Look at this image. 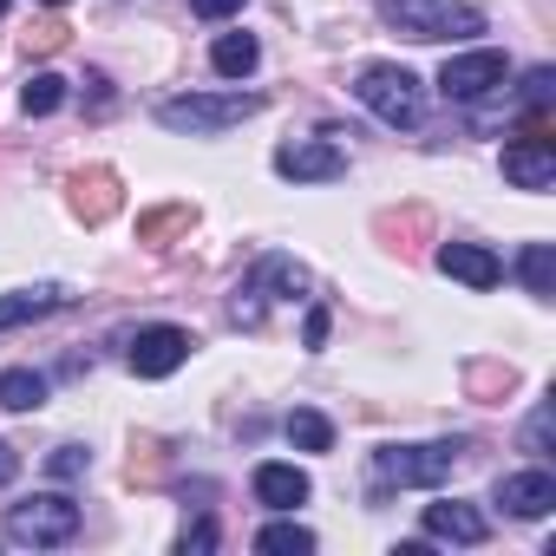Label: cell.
<instances>
[{
	"instance_id": "obj_13",
	"label": "cell",
	"mask_w": 556,
	"mask_h": 556,
	"mask_svg": "<svg viewBox=\"0 0 556 556\" xmlns=\"http://www.w3.org/2000/svg\"><path fill=\"white\" fill-rule=\"evenodd\" d=\"M255 504H268V510H295V504H308V471L302 465H282V458H268V465H255Z\"/></svg>"
},
{
	"instance_id": "obj_26",
	"label": "cell",
	"mask_w": 556,
	"mask_h": 556,
	"mask_svg": "<svg viewBox=\"0 0 556 556\" xmlns=\"http://www.w3.org/2000/svg\"><path fill=\"white\" fill-rule=\"evenodd\" d=\"M177 549H184V556H203V549H216V523H210V517H197V523L177 536Z\"/></svg>"
},
{
	"instance_id": "obj_14",
	"label": "cell",
	"mask_w": 556,
	"mask_h": 556,
	"mask_svg": "<svg viewBox=\"0 0 556 556\" xmlns=\"http://www.w3.org/2000/svg\"><path fill=\"white\" fill-rule=\"evenodd\" d=\"M426 536H439V543H484L491 536V523H484V510H471V504H426Z\"/></svg>"
},
{
	"instance_id": "obj_21",
	"label": "cell",
	"mask_w": 556,
	"mask_h": 556,
	"mask_svg": "<svg viewBox=\"0 0 556 556\" xmlns=\"http://www.w3.org/2000/svg\"><path fill=\"white\" fill-rule=\"evenodd\" d=\"M249 275H255L262 289H282V295H308V289H315V282H308V268H302V262H289V255H262Z\"/></svg>"
},
{
	"instance_id": "obj_30",
	"label": "cell",
	"mask_w": 556,
	"mask_h": 556,
	"mask_svg": "<svg viewBox=\"0 0 556 556\" xmlns=\"http://www.w3.org/2000/svg\"><path fill=\"white\" fill-rule=\"evenodd\" d=\"M14 478H21V452L0 439V484H14Z\"/></svg>"
},
{
	"instance_id": "obj_23",
	"label": "cell",
	"mask_w": 556,
	"mask_h": 556,
	"mask_svg": "<svg viewBox=\"0 0 556 556\" xmlns=\"http://www.w3.org/2000/svg\"><path fill=\"white\" fill-rule=\"evenodd\" d=\"M190 223H197V210H190V203H170V210L138 216V236H144V242H164V236H177V229H190Z\"/></svg>"
},
{
	"instance_id": "obj_7",
	"label": "cell",
	"mask_w": 556,
	"mask_h": 556,
	"mask_svg": "<svg viewBox=\"0 0 556 556\" xmlns=\"http://www.w3.org/2000/svg\"><path fill=\"white\" fill-rule=\"evenodd\" d=\"M190 334L184 328H170V321H157V328H138L131 334V348H125V361H131V374L138 380H170L184 361H190Z\"/></svg>"
},
{
	"instance_id": "obj_5",
	"label": "cell",
	"mask_w": 556,
	"mask_h": 556,
	"mask_svg": "<svg viewBox=\"0 0 556 556\" xmlns=\"http://www.w3.org/2000/svg\"><path fill=\"white\" fill-rule=\"evenodd\" d=\"M354 92H361V105H367L374 118H387V125H419V118H426V92H419V79H413L406 66H393V60L361 66Z\"/></svg>"
},
{
	"instance_id": "obj_22",
	"label": "cell",
	"mask_w": 556,
	"mask_h": 556,
	"mask_svg": "<svg viewBox=\"0 0 556 556\" xmlns=\"http://www.w3.org/2000/svg\"><path fill=\"white\" fill-rule=\"evenodd\" d=\"M21 105H27L34 118H47V112H60V105H66V79H60V73H34V79L21 86Z\"/></svg>"
},
{
	"instance_id": "obj_32",
	"label": "cell",
	"mask_w": 556,
	"mask_h": 556,
	"mask_svg": "<svg viewBox=\"0 0 556 556\" xmlns=\"http://www.w3.org/2000/svg\"><path fill=\"white\" fill-rule=\"evenodd\" d=\"M40 8H66V0H40Z\"/></svg>"
},
{
	"instance_id": "obj_20",
	"label": "cell",
	"mask_w": 556,
	"mask_h": 556,
	"mask_svg": "<svg viewBox=\"0 0 556 556\" xmlns=\"http://www.w3.org/2000/svg\"><path fill=\"white\" fill-rule=\"evenodd\" d=\"M255 549L262 556H308L315 549V530H302L295 517H275L268 530H255Z\"/></svg>"
},
{
	"instance_id": "obj_6",
	"label": "cell",
	"mask_w": 556,
	"mask_h": 556,
	"mask_svg": "<svg viewBox=\"0 0 556 556\" xmlns=\"http://www.w3.org/2000/svg\"><path fill=\"white\" fill-rule=\"evenodd\" d=\"M504 53L497 47H471V53H452L445 66H439V92L452 99V105H478V99H491L497 86H504Z\"/></svg>"
},
{
	"instance_id": "obj_10",
	"label": "cell",
	"mask_w": 556,
	"mask_h": 556,
	"mask_svg": "<svg viewBox=\"0 0 556 556\" xmlns=\"http://www.w3.org/2000/svg\"><path fill=\"white\" fill-rule=\"evenodd\" d=\"M439 268L452 275V282L478 289V295H491V289L504 282V262H497L484 242H445V249H439Z\"/></svg>"
},
{
	"instance_id": "obj_19",
	"label": "cell",
	"mask_w": 556,
	"mask_h": 556,
	"mask_svg": "<svg viewBox=\"0 0 556 556\" xmlns=\"http://www.w3.org/2000/svg\"><path fill=\"white\" fill-rule=\"evenodd\" d=\"M282 432H289L295 452H334V426H328V413H315V406H295V413L282 419Z\"/></svg>"
},
{
	"instance_id": "obj_4",
	"label": "cell",
	"mask_w": 556,
	"mask_h": 556,
	"mask_svg": "<svg viewBox=\"0 0 556 556\" xmlns=\"http://www.w3.org/2000/svg\"><path fill=\"white\" fill-rule=\"evenodd\" d=\"M458 458H465L458 439H432V445H380V452H374V471H380L387 484H400V491H432V484H445V478L458 471Z\"/></svg>"
},
{
	"instance_id": "obj_27",
	"label": "cell",
	"mask_w": 556,
	"mask_h": 556,
	"mask_svg": "<svg viewBox=\"0 0 556 556\" xmlns=\"http://www.w3.org/2000/svg\"><path fill=\"white\" fill-rule=\"evenodd\" d=\"M549 419H556L549 406H536V413L523 419V445H530V452H549Z\"/></svg>"
},
{
	"instance_id": "obj_3",
	"label": "cell",
	"mask_w": 556,
	"mask_h": 556,
	"mask_svg": "<svg viewBox=\"0 0 556 556\" xmlns=\"http://www.w3.org/2000/svg\"><path fill=\"white\" fill-rule=\"evenodd\" d=\"M79 536V504L66 491H34L21 504H8V543L21 549H53Z\"/></svg>"
},
{
	"instance_id": "obj_8",
	"label": "cell",
	"mask_w": 556,
	"mask_h": 556,
	"mask_svg": "<svg viewBox=\"0 0 556 556\" xmlns=\"http://www.w3.org/2000/svg\"><path fill=\"white\" fill-rule=\"evenodd\" d=\"M275 170L289 184H334V177H348V151L328 144V138H289L275 151Z\"/></svg>"
},
{
	"instance_id": "obj_33",
	"label": "cell",
	"mask_w": 556,
	"mask_h": 556,
	"mask_svg": "<svg viewBox=\"0 0 556 556\" xmlns=\"http://www.w3.org/2000/svg\"><path fill=\"white\" fill-rule=\"evenodd\" d=\"M0 14H8V0H0Z\"/></svg>"
},
{
	"instance_id": "obj_12",
	"label": "cell",
	"mask_w": 556,
	"mask_h": 556,
	"mask_svg": "<svg viewBox=\"0 0 556 556\" xmlns=\"http://www.w3.org/2000/svg\"><path fill=\"white\" fill-rule=\"evenodd\" d=\"M497 504H504L510 517H549L556 478H549V471H504V478H497Z\"/></svg>"
},
{
	"instance_id": "obj_9",
	"label": "cell",
	"mask_w": 556,
	"mask_h": 556,
	"mask_svg": "<svg viewBox=\"0 0 556 556\" xmlns=\"http://www.w3.org/2000/svg\"><path fill=\"white\" fill-rule=\"evenodd\" d=\"M66 203H73V216H79V223H105V216H118V203H125L118 170H105V164L79 170V177L66 184Z\"/></svg>"
},
{
	"instance_id": "obj_17",
	"label": "cell",
	"mask_w": 556,
	"mask_h": 556,
	"mask_svg": "<svg viewBox=\"0 0 556 556\" xmlns=\"http://www.w3.org/2000/svg\"><path fill=\"white\" fill-rule=\"evenodd\" d=\"M0 406H8V413H40L47 406V374L8 367V374H0Z\"/></svg>"
},
{
	"instance_id": "obj_28",
	"label": "cell",
	"mask_w": 556,
	"mask_h": 556,
	"mask_svg": "<svg viewBox=\"0 0 556 556\" xmlns=\"http://www.w3.org/2000/svg\"><path fill=\"white\" fill-rule=\"evenodd\" d=\"M328 328H334V315H328V308H308V328H302L308 354H321V348H328Z\"/></svg>"
},
{
	"instance_id": "obj_2",
	"label": "cell",
	"mask_w": 556,
	"mask_h": 556,
	"mask_svg": "<svg viewBox=\"0 0 556 556\" xmlns=\"http://www.w3.org/2000/svg\"><path fill=\"white\" fill-rule=\"evenodd\" d=\"M262 99L255 92H184V99H164L157 105V125L164 131H190V138H216L242 118H255Z\"/></svg>"
},
{
	"instance_id": "obj_1",
	"label": "cell",
	"mask_w": 556,
	"mask_h": 556,
	"mask_svg": "<svg viewBox=\"0 0 556 556\" xmlns=\"http://www.w3.org/2000/svg\"><path fill=\"white\" fill-rule=\"evenodd\" d=\"M380 21L406 40H471V34H484V14L471 0H387Z\"/></svg>"
},
{
	"instance_id": "obj_29",
	"label": "cell",
	"mask_w": 556,
	"mask_h": 556,
	"mask_svg": "<svg viewBox=\"0 0 556 556\" xmlns=\"http://www.w3.org/2000/svg\"><path fill=\"white\" fill-rule=\"evenodd\" d=\"M249 0H190V14L197 21H229V14H242Z\"/></svg>"
},
{
	"instance_id": "obj_11",
	"label": "cell",
	"mask_w": 556,
	"mask_h": 556,
	"mask_svg": "<svg viewBox=\"0 0 556 556\" xmlns=\"http://www.w3.org/2000/svg\"><path fill=\"white\" fill-rule=\"evenodd\" d=\"M504 177L517 190H549L556 184V138H517V144H504Z\"/></svg>"
},
{
	"instance_id": "obj_24",
	"label": "cell",
	"mask_w": 556,
	"mask_h": 556,
	"mask_svg": "<svg viewBox=\"0 0 556 556\" xmlns=\"http://www.w3.org/2000/svg\"><path fill=\"white\" fill-rule=\"evenodd\" d=\"M229 315H236V328H262V315H268V289L255 282H236V302H229Z\"/></svg>"
},
{
	"instance_id": "obj_25",
	"label": "cell",
	"mask_w": 556,
	"mask_h": 556,
	"mask_svg": "<svg viewBox=\"0 0 556 556\" xmlns=\"http://www.w3.org/2000/svg\"><path fill=\"white\" fill-rule=\"evenodd\" d=\"M86 465H92V452H86V445H60V452L47 458V471H53V478H79Z\"/></svg>"
},
{
	"instance_id": "obj_16",
	"label": "cell",
	"mask_w": 556,
	"mask_h": 556,
	"mask_svg": "<svg viewBox=\"0 0 556 556\" xmlns=\"http://www.w3.org/2000/svg\"><path fill=\"white\" fill-rule=\"evenodd\" d=\"M517 282H523V295H536V302L556 295V249H549V242H523V255H517Z\"/></svg>"
},
{
	"instance_id": "obj_18",
	"label": "cell",
	"mask_w": 556,
	"mask_h": 556,
	"mask_svg": "<svg viewBox=\"0 0 556 556\" xmlns=\"http://www.w3.org/2000/svg\"><path fill=\"white\" fill-rule=\"evenodd\" d=\"M255 60H262L255 34H223V40L210 47V66H216L223 79H249V73H255Z\"/></svg>"
},
{
	"instance_id": "obj_15",
	"label": "cell",
	"mask_w": 556,
	"mask_h": 556,
	"mask_svg": "<svg viewBox=\"0 0 556 556\" xmlns=\"http://www.w3.org/2000/svg\"><path fill=\"white\" fill-rule=\"evenodd\" d=\"M73 295L60 289V282H40V289H14V295H0V334L8 328H27V321H40V315H53V308H66Z\"/></svg>"
},
{
	"instance_id": "obj_31",
	"label": "cell",
	"mask_w": 556,
	"mask_h": 556,
	"mask_svg": "<svg viewBox=\"0 0 556 556\" xmlns=\"http://www.w3.org/2000/svg\"><path fill=\"white\" fill-rule=\"evenodd\" d=\"M60 40H66V27H60V21H47V27H34V47H40V53H53Z\"/></svg>"
}]
</instances>
